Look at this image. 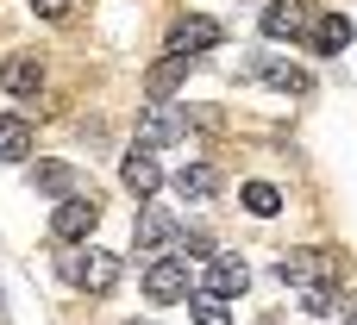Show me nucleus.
Returning <instances> with one entry per match:
<instances>
[{"label":"nucleus","instance_id":"obj_9","mask_svg":"<svg viewBox=\"0 0 357 325\" xmlns=\"http://www.w3.org/2000/svg\"><path fill=\"white\" fill-rule=\"evenodd\" d=\"M245 288H251V263H245V257H213V263H207V294L232 301V294H245Z\"/></svg>","mask_w":357,"mask_h":325},{"label":"nucleus","instance_id":"obj_22","mask_svg":"<svg viewBox=\"0 0 357 325\" xmlns=\"http://www.w3.org/2000/svg\"><path fill=\"white\" fill-rule=\"evenodd\" d=\"M31 13H38V19H63V13H69V0H31Z\"/></svg>","mask_w":357,"mask_h":325},{"label":"nucleus","instance_id":"obj_7","mask_svg":"<svg viewBox=\"0 0 357 325\" xmlns=\"http://www.w3.org/2000/svg\"><path fill=\"white\" fill-rule=\"evenodd\" d=\"M220 44V25L213 19H176L169 25V50L176 56H201V50H213Z\"/></svg>","mask_w":357,"mask_h":325},{"label":"nucleus","instance_id":"obj_16","mask_svg":"<svg viewBox=\"0 0 357 325\" xmlns=\"http://www.w3.org/2000/svg\"><path fill=\"white\" fill-rule=\"evenodd\" d=\"M31 188H44V194H56V200L82 194V188H75V169H69V163H38V169H31Z\"/></svg>","mask_w":357,"mask_h":325},{"label":"nucleus","instance_id":"obj_4","mask_svg":"<svg viewBox=\"0 0 357 325\" xmlns=\"http://www.w3.org/2000/svg\"><path fill=\"white\" fill-rule=\"evenodd\" d=\"M144 294L151 301H188V257H157L151 269H144Z\"/></svg>","mask_w":357,"mask_h":325},{"label":"nucleus","instance_id":"obj_12","mask_svg":"<svg viewBox=\"0 0 357 325\" xmlns=\"http://www.w3.org/2000/svg\"><path fill=\"white\" fill-rule=\"evenodd\" d=\"M0 81H6V94H19V100H31V94L44 88V63H38V56H6V69H0Z\"/></svg>","mask_w":357,"mask_h":325},{"label":"nucleus","instance_id":"obj_23","mask_svg":"<svg viewBox=\"0 0 357 325\" xmlns=\"http://www.w3.org/2000/svg\"><path fill=\"white\" fill-rule=\"evenodd\" d=\"M126 325H144V319H126Z\"/></svg>","mask_w":357,"mask_h":325},{"label":"nucleus","instance_id":"obj_17","mask_svg":"<svg viewBox=\"0 0 357 325\" xmlns=\"http://www.w3.org/2000/svg\"><path fill=\"white\" fill-rule=\"evenodd\" d=\"M213 188H220V175H213L207 163H188V169H176V194H182V200H213Z\"/></svg>","mask_w":357,"mask_h":325},{"label":"nucleus","instance_id":"obj_24","mask_svg":"<svg viewBox=\"0 0 357 325\" xmlns=\"http://www.w3.org/2000/svg\"><path fill=\"white\" fill-rule=\"evenodd\" d=\"M351 325H357V313H351Z\"/></svg>","mask_w":357,"mask_h":325},{"label":"nucleus","instance_id":"obj_10","mask_svg":"<svg viewBox=\"0 0 357 325\" xmlns=\"http://www.w3.org/2000/svg\"><path fill=\"white\" fill-rule=\"evenodd\" d=\"M119 182H126V188H132L138 200H151V194L163 188V169H157V157H151V150L138 144V150L126 157V169H119Z\"/></svg>","mask_w":357,"mask_h":325},{"label":"nucleus","instance_id":"obj_15","mask_svg":"<svg viewBox=\"0 0 357 325\" xmlns=\"http://www.w3.org/2000/svg\"><path fill=\"white\" fill-rule=\"evenodd\" d=\"M19 157H31V125L19 113H0V163H19Z\"/></svg>","mask_w":357,"mask_h":325},{"label":"nucleus","instance_id":"obj_19","mask_svg":"<svg viewBox=\"0 0 357 325\" xmlns=\"http://www.w3.org/2000/svg\"><path fill=\"white\" fill-rule=\"evenodd\" d=\"M188 307H195V325H232V313H226V301H220V294H207V288H201V294H195Z\"/></svg>","mask_w":357,"mask_h":325},{"label":"nucleus","instance_id":"obj_5","mask_svg":"<svg viewBox=\"0 0 357 325\" xmlns=\"http://www.w3.org/2000/svg\"><path fill=\"white\" fill-rule=\"evenodd\" d=\"M333 269H339V263H333L326 251H289V257L276 263V276L295 282V288H320V282H333Z\"/></svg>","mask_w":357,"mask_h":325},{"label":"nucleus","instance_id":"obj_13","mask_svg":"<svg viewBox=\"0 0 357 325\" xmlns=\"http://www.w3.org/2000/svg\"><path fill=\"white\" fill-rule=\"evenodd\" d=\"M132 238H138V251H157V244H176V238H182V225H176L163 207H144V213H138V232H132Z\"/></svg>","mask_w":357,"mask_h":325},{"label":"nucleus","instance_id":"obj_3","mask_svg":"<svg viewBox=\"0 0 357 325\" xmlns=\"http://www.w3.org/2000/svg\"><path fill=\"white\" fill-rule=\"evenodd\" d=\"M182 132H188V113H182V106H169V100H151V113L138 119V144H144V150L176 144Z\"/></svg>","mask_w":357,"mask_h":325},{"label":"nucleus","instance_id":"obj_8","mask_svg":"<svg viewBox=\"0 0 357 325\" xmlns=\"http://www.w3.org/2000/svg\"><path fill=\"white\" fill-rule=\"evenodd\" d=\"M251 75H257V81H270V88H282V94H307V88H314V75H307L301 63H282V56H257V63H251Z\"/></svg>","mask_w":357,"mask_h":325},{"label":"nucleus","instance_id":"obj_2","mask_svg":"<svg viewBox=\"0 0 357 325\" xmlns=\"http://www.w3.org/2000/svg\"><path fill=\"white\" fill-rule=\"evenodd\" d=\"M63 276H69L75 288H88V294H113L119 257H113V251H75V257H63Z\"/></svg>","mask_w":357,"mask_h":325},{"label":"nucleus","instance_id":"obj_14","mask_svg":"<svg viewBox=\"0 0 357 325\" xmlns=\"http://www.w3.org/2000/svg\"><path fill=\"white\" fill-rule=\"evenodd\" d=\"M351 38H357V25L345 19V13H326V19L314 25V50H320V56H339Z\"/></svg>","mask_w":357,"mask_h":325},{"label":"nucleus","instance_id":"obj_18","mask_svg":"<svg viewBox=\"0 0 357 325\" xmlns=\"http://www.w3.org/2000/svg\"><path fill=\"white\" fill-rule=\"evenodd\" d=\"M238 200H245V213H257V219L282 213V194H276L270 182H245V188H238Z\"/></svg>","mask_w":357,"mask_h":325},{"label":"nucleus","instance_id":"obj_20","mask_svg":"<svg viewBox=\"0 0 357 325\" xmlns=\"http://www.w3.org/2000/svg\"><path fill=\"white\" fill-rule=\"evenodd\" d=\"M176 257H195V263H213V238H207V232H182V238H176Z\"/></svg>","mask_w":357,"mask_h":325},{"label":"nucleus","instance_id":"obj_1","mask_svg":"<svg viewBox=\"0 0 357 325\" xmlns=\"http://www.w3.org/2000/svg\"><path fill=\"white\" fill-rule=\"evenodd\" d=\"M94 225H100V200H94V194H69V200H56V213H50V238H56V244H82Z\"/></svg>","mask_w":357,"mask_h":325},{"label":"nucleus","instance_id":"obj_11","mask_svg":"<svg viewBox=\"0 0 357 325\" xmlns=\"http://www.w3.org/2000/svg\"><path fill=\"white\" fill-rule=\"evenodd\" d=\"M188 69H195V56H176V50H169V56L144 75V94H151V100H169V94L188 81Z\"/></svg>","mask_w":357,"mask_h":325},{"label":"nucleus","instance_id":"obj_21","mask_svg":"<svg viewBox=\"0 0 357 325\" xmlns=\"http://www.w3.org/2000/svg\"><path fill=\"white\" fill-rule=\"evenodd\" d=\"M301 307H307L314 319H326V313H333V282H320V288H301Z\"/></svg>","mask_w":357,"mask_h":325},{"label":"nucleus","instance_id":"obj_6","mask_svg":"<svg viewBox=\"0 0 357 325\" xmlns=\"http://www.w3.org/2000/svg\"><path fill=\"white\" fill-rule=\"evenodd\" d=\"M264 38H307V0H270L264 6Z\"/></svg>","mask_w":357,"mask_h":325}]
</instances>
